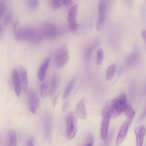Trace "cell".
I'll return each mask as SVG.
<instances>
[{
    "instance_id": "obj_18",
    "label": "cell",
    "mask_w": 146,
    "mask_h": 146,
    "mask_svg": "<svg viewBox=\"0 0 146 146\" xmlns=\"http://www.w3.org/2000/svg\"><path fill=\"white\" fill-rule=\"evenodd\" d=\"M17 138L15 132L10 131L8 134L7 146H16Z\"/></svg>"
},
{
    "instance_id": "obj_13",
    "label": "cell",
    "mask_w": 146,
    "mask_h": 146,
    "mask_svg": "<svg viewBox=\"0 0 146 146\" xmlns=\"http://www.w3.org/2000/svg\"><path fill=\"white\" fill-rule=\"evenodd\" d=\"M135 133L136 135L137 146H142L145 133V126L141 125L136 128Z\"/></svg>"
},
{
    "instance_id": "obj_11",
    "label": "cell",
    "mask_w": 146,
    "mask_h": 146,
    "mask_svg": "<svg viewBox=\"0 0 146 146\" xmlns=\"http://www.w3.org/2000/svg\"><path fill=\"white\" fill-rule=\"evenodd\" d=\"M110 107L111 117H117L123 112L122 106L118 98H116L113 100L110 104Z\"/></svg>"
},
{
    "instance_id": "obj_5",
    "label": "cell",
    "mask_w": 146,
    "mask_h": 146,
    "mask_svg": "<svg viewBox=\"0 0 146 146\" xmlns=\"http://www.w3.org/2000/svg\"><path fill=\"white\" fill-rule=\"evenodd\" d=\"M133 118H128L121 126L118 134L115 146H120L125 137Z\"/></svg>"
},
{
    "instance_id": "obj_35",
    "label": "cell",
    "mask_w": 146,
    "mask_h": 146,
    "mask_svg": "<svg viewBox=\"0 0 146 146\" xmlns=\"http://www.w3.org/2000/svg\"><path fill=\"white\" fill-rule=\"evenodd\" d=\"M59 94H58L54 98L52 104L53 106H55L58 100Z\"/></svg>"
},
{
    "instance_id": "obj_4",
    "label": "cell",
    "mask_w": 146,
    "mask_h": 146,
    "mask_svg": "<svg viewBox=\"0 0 146 146\" xmlns=\"http://www.w3.org/2000/svg\"><path fill=\"white\" fill-rule=\"evenodd\" d=\"M27 98L30 110L32 113L35 114L39 103V98L35 91L33 90H30L28 91Z\"/></svg>"
},
{
    "instance_id": "obj_32",
    "label": "cell",
    "mask_w": 146,
    "mask_h": 146,
    "mask_svg": "<svg viewBox=\"0 0 146 146\" xmlns=\"http://www.w3.org/2000/svg\"><path fill=\"white\" fill-rule=\"evenodd\" d=\"M63 5L67 7H69L73 4V1L70 0H62Z\"/></svg>"
},
{
    "instance_id": "obj_23",
    "label": "cell",
    "mask_w": 146,
    "mask_h": 146,
    "mask_svg": "<svg viewBox=\"0 0 146 146\" xmlns=\"http://www.w3.org/2000/svg\"><path fill=\"white\" fill-rule=\"evenodd\" d=\"M39 4L38 1L37 0H28L26 2L28 7L32 10L36 9L39 5Z\"/></svg>"
},
{
    "instance_id": "obj_28",
    "label": "cell",
    "mask_w": 146,
    "mask_h": 146,
    "mask_svg": "<svg viewBox=\"0 0 146 146\" xmlns=\"http://www.w3.org/2000/svg\"><path fill=\"white\" fill-rule=\"evenodd\" d=\"M6 3L3 0L0 1V19L4 15L6 8Z\"/></svg>"
},
{
    "instance_id": "obj_36",
    "label": "cell",
    "mask_w": 146,
    "mask_h": 146,
    "mask_svg": "<svg viewBox=\"0 0 146 146\" xmlns=\"http://www.w3.org/2000/svg\"><path fill=\"white\" fill-rule=\"evenodd\" d=\"M141 34L144 39V41L145 42L146 41V31L145 30L141 32Z\"/></svg>"
},
{
    "instance_id": "obj_3",
    "label": "cell",
    "mask_w": 146,
    "mask_h": 146,
    "mask_svg": "<svg viewBox=\"0 0 146 146\" xmlns=\"http://www.w3.org/2000/svg\"><path fill=\"white\" fill-rule=\"evenodd\" d=\"M66 134L69 140L72 139L77 131L78 124L76 117L73 111L69 113L66 118Z\"/></svg>"
},
{
    "instance_id": "obj_26",
    "label": "cell",
    "mask_w": 146,
    "mask_h": 146,
    "mask_svg": "<svg viewBox=\"0 0 146 146\" xmlns=\"http://www.w3.org/2000/svg\"><path fill=\"white\" fill-rule=\"evenodd\" d=\"M102 114L103 117L110 116L111 117L110 104L106 105L102 111Z\"/></svg>"
},
{
    "instance_id": "obj_15",
    "label": "cell",
    "mask_w": 146,
    "mask_h": 146,
    "mask_svg": "<svg viewBox=\"0 0 146 146\" xmlns=\"http://www.w3.org/2000/svg\"><path fill=\"white\" fill-rule=\"evenodd\" d=\"M43 122L44 133L46 136L48 137L50 135L52 128V119L49 115L46 113L44 115Z\"/></svg>"
},
{
    "instance_id": "obj_12",
    "label": "cell",
    "mask_w": 146,
    "mask_h": 146,
    "mask_svg": "<svg viewBox=\"0 0 146 146\" xmlns=\"http://www.w3.org/2000/svg\"><path fill=\"white\" fill-rule=\"evenodd\" d=\"M100 130V137L102 140L106 139L107 137L108 131L109 126L110 116L103 117Z\"/></svg>"
},
{
    "instance_id": "obj_31",
    "label": "cell",
    "mask_w": 146,
    "mask_h": 146,
    "mask_svg": "<svg viewBox=\"0 0 146 146\" xmlns=\"http://www.w3.org/2000/svg\"><path fill=\"white\" fill-rule=\"evenodd\" d=\"M26 146H34V139L32 137L30 136L27 139Z\"/></svg>"
},
{
    "instance_id": "obj_1",
    "label": "cell",
    "mask_w": 146,
    "mask_h": 146,
    "mask_svg": "<svg viewBox=\"0 0 146 146\" xmlns=\"http://www.w3.org/2000/svg\"><path fill=\"white\" fill-rule=\"evenodd\" d=\"M69 58V52L67 46L62 45L56 51L54 55V62L59 68L63 67L66 64Z\"/></svg>"
},
{
    "instance_id": "obj_29",
    "label": "cell",
    "mask_w": 146,
    "mask_h": 146,
    "mask_svg": "<svg viewBox=\"0 0 146 146\" xmlns=\"http://www.w3.org/2000/svg\"><path fill=\"white\" fill-rule=\"evenodd\" d=\"M122 106L123 110L127 105L126 102V99L125 94L122 93L120 96L118 98Z\"/></svg>"
},
{
    "instance_id": "obj_16",
    "label": "cell",
    "mask_w": 146,
    "mask_h": 146,
    "mask_svg": "<svg viewBox=\"0 0 146 146\" xmlns=\"http://www.w3.org/2000/svg\"><path fill=\"white\" fill-rule=\"evenodd\" d=\"M12 80L15 94L17 96L19 97L20 96L21 90L16 69H14L13 71Z\"/></svg>"
},
{
    "instance_id": "obj_37",
    "label": "cell",
    "mask_w": 146,
    "mask_h": 146,
    "mask_svg": "<svg viewBox=\"0 0 146 146\" xmlns=\"http://www.w3.org/2000/svg\"><path fill=\"white\" fill-rule=\"evenodd\" d=\"M86 146H93V143L92 142L90 143Z\"/></svg>"
},
{
    "instance_id": "obj_19",
    "label": "cell",
    "mask_w": 146,
    "mask_h": 146,
    "mask_svg": "<svg viewBox=\"0 0 146 146\" xmlns=\"http://www.w3.org/2000/svg\"><path fill=\"white\" fill-rule=\"evenodd\" d=\"M58 80L57 77L54 76L51 79L50 85L49 93L52 95L55 93L57 87Z\"/></svg>"
},
{
    "instance_id": "obj_25",
    "label": "cell",
    "mask_w": 146,
    "mask_h": 146,
    "mask_svg": "<svg viewBox=\"0 0 146 146\" xmlns=\"http://www.w3.org/2000/svg\"><path fill=\"white\" fill-rule=\"evenodd\" d=\"M48 86L47 84L44 83L40 87V93L41 97L43 98H46L47 93Z\"/></svg>"
},
{
    "instance_id": "obj_27",
    "label": "cell",
    "mask_w": 146,
    "mask_h": 146,
    "mask_svg": "<svg viewBox=\"0 0 146 146\" xmlns=\"http://www.w3.org/2000/svg\"><path fill=\"white\" fill-rule=\"evenodd\" d=\"M50 3L52 7L55 9L59 8L63 5L62 0H51Z\"/></svg>"
},
{
    "instance_id": "obj_38",
    "label": "cell",
    "mask_w": 146,
    "mask_h": 146,
    "mask_svg": "<svg viewBox=\"0 0 146 146\" xmlns=\"http://www.w3.org/2000/svg\"><path fill=\"white\" fill-rule=\"evenodd\" d=\"M2 30V27L0 25V34L1 33Z\"/></svg>"
},
{
    "instance_id": "obj_2",
    "label": "cell",
    "mask_w": 146,
    "mask_h": 146,
    "mask_svg": "<svg viewBox=\"0 0 146 146\" xmlns=\"http://www.w3.org/2000/svg\"><path fill=\"white\" fill-rule=\"evenodd\" d=\"M41 39V34L34 27L27 26L22 28V40L37 43L39 42Z\"/></svg>"
},
{
    "instance_id": "obj_30",
    "label": "cell",
    "mask_w": 146,
    "mask_h": 146,
    "mask_svg": "<svg viewBox=\"0 0 146 146\" xmlns=\"http://www.w3.org/2000/svg\"><path fill=\"white\" fill-rule=\"evenodd\" d=\"M12 19V14L9 13L6 16L4 19V24L6 25H8L11 22Z\"/></svg>"
},
{
    "instance_id": "obj_7",
    "label": "cell",
    "mask_w": 146,
    "mask_h": 146,
    "mask_svg": "<svg viewBox=\"0 0 146 146\" xmlns=\"http://www.w3.org/2000/svg\"><path fill=\"white\" fill-rule=\"evenodd\" d=\"M42 32L43 35L46 38L51 39L57 36L58 30L57 27L54 24L48 23L44 25Z\"/></svg>"
},
{
    "instance_id": "obj_6",
    "label": "cell",
    "mask_w": 146,
    "mask_h": 146,
    "mask_svg": "<svg viewBox=\"0 0 146 146\" xmlns=\"http://www.w3.org/2000/svg\"><path fill=\"white\" fill-rule=\"evenodd\" d=\"M78 4H76L71 7L68 13V20L69 27L73 31H76L78 25L76 17L78 12Z\"/></svg>"
},
{
    "instance_id": "obj_9",
    "label": "cell",
    "mask_w": 146,
    "mask_h": 146,
    "mask_svg": "<svg viewBox=\"0 0 146 146\" xmlns=\"http://www.w3.org/2000/svg\"><path fill=\"white\" fill-rule=\"evenodd\" d=\"M106 5L105 1L101 0L99 6V15L96 25L98 31L101 30L104 24Z\"/></svg>"
},
{
    "instance_id": "obj_17",
    "label": "cell",
    "mask_w": 146,
    "mask_h": 146,
    "mask_svg": "<svg viewBox=\"0 0 146 146\" xmlns=\"http://www.w3.org/2000/svg\"><path fill=\"white\" fill-rule=\"evenodd\" d=\"M13 30L15 38L17 41L21 40L22 28L18 21H16L13 23Z\"/></svg>"
},
{
    "instance_id": "obj_33",
    "label": "cell",
    "mask_w": 146,
    "mask_h": 146,
    "mask_svg": "<svg viewBox=\"0 0 146 146\" xmlns=\"http://www.w3.org/2000/svg\"><path fill=\"white\" fill-rule=\"evenodd\" d=\"M146 115V111L145 110L140 115L138 119V121L140 122L143 121L145 118Z\"/></svg>"
},
{
    "instance_id": "obj_22",
    "label": "cell",
    "mask_w": 146,
    "mask_h": 146,
    "mask_svg": "<svg viewBox=\"0 0 146 146\" xmlns=\"http://www.w3.org/2000/svg\"><path fill=\"white\" fill-rule=\"evenodd\" d=\"M115 66L114 65L110 66L108 68L106 75V79L108 81H110L114 75Z\"/></svg>"
},
{
    "instance_id": "obj_10",
    "label": "cell",
    "mask_w": 146,
    "mask_h": 146,
    "mask_svg": "<svg viewBox=\"0 0 146 146\" xmlns=\"http://www.w3.org/2000/svg\"><path fill=\"white\" fill-rule=\"evenodd\" d=\"M85 97L82 98L77 104L74 114L76 118L85 119L87 116Z\"/></svg>"
},
{
    "instance_id": "obj_21",
    "label": "cell",
    "mask_w": 146,
    "mask_h": 146,
    "mask_svg": "<svg viewBox=\"0 0 146 146\" xmlns=\"http://www.w3.org/2000/svg\"><path fill=\"white\" fill-rule=\"evenodd\" d=\"M123 111L128 118H133L135 115L134 110L131 106L128 104L124 108Z\"/></svg>"
},
{
    "instance_id": "obj_20",
    "label": "cell",
    "mask_w": 146,
    "mask_h": 146,
    "mask_svg": "<svg viewBox=\"0 0 146 146\" xmlns=\"http://www.w3.org/2000/svg\"><path fill=\"white\" fill-rule=\"evenodd\" d=\"M75 82V79H73L68 84L64 92L63 98L66 99L68 96L73 88Z\"/></svg>"
},
{
    "instance_id": "obj_14",
    "label": "cell",
    "mask_w": 146,
    "mask_h": 146,
    "mask_svg": "<svg viewBox=\"0 0 146 146\" xmlns=\"http://www.w3.org/2000/svg\"><path fill=\"white\" fill-rule=\"evenodd\" d=\"M50 59L46 58L40 66L38 72L37 76L38 79L42 81L45 77L46 70L49 65Z\"/></svg>"
},
{
    "instance_id": "obj_8",
    "label": "cell",
    "mask_w": 146,
    "mask_h": 146,
    "mask_svg": "<svg viewBox=\"0 0 146 146\" xmlns=\"http://www.w3.org/2000/svg\"><path fill=\"white\" fill-rule=\"evenodd\" d=\"M20 83L21 90L25 92L28 86V78L26 69L23 66H20L16 68Z\"/></svg>"
},
{
    "instance_id": "obj_34",
    "label": "cell",
    "mask_w": 146,
    "mask_h": 146,
    "mask_svg": "<svg viewBox=\"0 0 146 146\" xmlns=\"http://www.w3.org/2000/svg\"><path fill=\"white\" fill-rule=\"evenodd\" d=\"M70 104V102H67L64 105H63L62 109V110L63 111H65L68 108V107L69 106Z\"/></svg>"
},
{
    "instance_id": "obj_24",
    "label": "cell",
    "mask_w": 146,
    "mask_h": 146,
    "mask_svg": "<svg viewBox=\"0 0 146 146\" xmlns=\"http://www.w3.org/2000/svg\"><path fill=\"white\" fill-rule=\"evenodd\" d=\"M97 60L98 65H100L102 63L104 59V52L101 48L98 49L97 51Z\"/></svg>"
}]
</instances>
